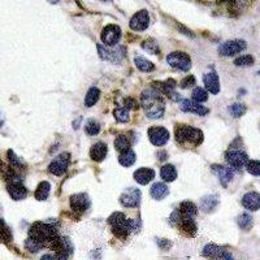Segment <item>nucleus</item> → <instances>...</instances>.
I'll list each match as a JSON object with an SVG mask.
<instances>
[{
    "label": "nucleus",
    "instance_id": "1",
    "mask_svg": "<svg viewBox=\"0 0 260 260\" xmlns=\"http://www.w3.org/2000/svg\"><path fill=\"white\" fill-rule=\"evenodd\" d=\"M141 103L144 112H146L148 117L160 119L163 116L166 104H164V99L162 98V95L159 91L152 90V88L144 90L141 96Z\"/></svg>",
    "mask_w": 260,
    "mask_h": 260
},
{
    "label": "nucleus",
    "instance_id": "2",
    "mask_svg": "<svg viewBox=\"0 0 260 260\" xmlns=\"http://www.w3.org/2000/svg\"><path fill=\"white\" fill-rule=\"evenodd\" d=\"M176 139L181 144L190 143L198 146L203 142V133L197 128L179 125V127L176 128Z\"/></svg>",
    "mask_w": 260,
    "mask_h": 260
},
{
    "label": "nucleus",
    "instance_id": "3",
    "mask_svg": "<svg viewBox=\"0 0 260 260\" xmlns=\"http://www.w3.org/2000/svg\"><path fill=\"white\" fill-rule=\"evenodd\" d=\"M108 224L111 225L112 228L113 234L119 238H124L127 237L128 234H130L129 232V221L128 218L125 217V215L121 214V212H115L109 216L108 218Z\"/></svg>",
    "mask_w": 260,
    "mask_h": 260
},
{
    "label": "nucleus",
    "instance_id": "4",
    "mask_svg": "<svg viewBox=\"0 0 260 260\" xmlns=\"http://www.w3.org/2000/svg\"><path fill=\"white\" fill-rule=\"evenodd\" d=\"M247 47L246 42L242 39H234V41H226L218 46V53L221 56H234L237 53L245 51Z\"/></svg>",
    "mask_w": 260,
    "mask_h": 260
},
{
    "label": "nucleus",
    "instance_id": "5",
    "mask_svg": "<svg viewBox=\"0 0 260 260\" xmlns=\"http://www.w3.org/2000/svg\"><path fill=\"white\" fill-rule=\"evenodd\" d=\"M167 61L171 67L176 68L178 71L187 72L191 68V60H190L189 55H186L185 52H179V51L169 53Z\"/></svg>",
    "mask_w": 260,
    "mask_h": 260
},
{
    "label": "nucleus",
    "instance_id": "6",
    "mask_svg": "<svg viewBox=\"0 0 260 260\" xmlns=\"http://www.w3.org/2000/svg\"><path fill=\"white\" fill-rule=\"evenodd\" d=\"M225 159L230 164V167L236 171H242L249 162V156L242 150H230V151L226 152Z\"/></svg>",
    "mask_w": 260,
    "mask_h": 260
},
{
    "label": "nucleus",
    "instance_id": "7",
    "mask_svg": "<svg viewBox=\"0 0 260 260\" xmlns=\"http://www.w3.org/2000/svg\"><path fill=\"white\" fill-rule=\"evenodd\" d=\"M141 190L135 189V187H130V189H127L121 194L120 202H121L124 207L135 208L141 203Z\"/></svg>",
    "mask_w": 260,
    "mask_h": 260
},
{
    "label": "nucleus",
    "instance_id": "8",
    "mask_svg": "<svg viewBox=\"0 0 260 260\" xmlns=\"http://www.w3.org/2000/svg\"><path fill=\"white\" fill-rule=\"evenodd\" d=\"M98 51L103 60H108L111 63L119 64L124 59V56H125L127 48L125 47H117V48L112 49L104 46H98Z\"/></svg>",
    "mask_w": 260,
    "mask_h": 260
},
{
    "label": "nucleus",
    "instance_id": "9",
    "mask_svg": "<svg viewBox=\"0 0 260 260\" xmlns=\"http://www.w3.org/2000/svg\"><path fill=\"white\" fill-rule=\"evenodd\" d=\"M120 37H121V29L117 25H108L103 29L100 38H102V42L106 46L113 47L119 43Z\"/></svg>",
    "mask_w": 260,
    "mask_h": 260
},
{
    "label": "nucleus",
    "instance_id": "10",
    "mask_svg": "<svg viewBox=\"0 0 260 260\" xmlns=\"http://www.w3.org/2000/svg\"><path fill=\"white\" fill-rule=\"evenodd\" d=\"M69 162H71V156H69V154L59 155V156H57V158L49 164L48 172L55 174V176H61V174H64V173L67 172Z\"/></svg>",
    "mask_w": 260,
    "mask_h": 260
},
{
    "label": "nucleus",
    "instance_id": "11",
    "mask_svg": "<svg viewBox=\"0 0 260 260\" xmlns=\"http://www.w3.org/2000/svg\"><path fill=\"white\" fill-rule=\"evenodd\" d=\"M148 138L154 146H164L169 139V131L166 128L162 127H154L151 129H148Z\"/></svg>",
    "mask_w": 260,
    "mask_h": 260
},
{
    "label": "nucleus",
    "instance_id": "12",
    "mask_svg": "<svg viewBox=\"0 0 260 260\" xmlns=\"http://www.w3.org/2000/svg\"><path fill=\"white\" fill-rule=\"evenodd\" d=\"M150 25V16L147 11H139L134 14L130 20V28L135 32H143Z\"/></svg>",
    "mask_w": 260,
    "mask_h": 260
},
{
    "label": "nucleus",
    "instance_id": "13",
    "mask_svg": "<svg viewBox=\"0 0 260 260\" xmlns=\"http://www.w3.org/2000/svg\"><path fill=\"white\" fill-rule=\"evenodd\" d=\"M202 254H203V257L214 258V259H233L232 254L228 253V250L217 246V245H207L203 249Z\"/></svg>",
    "mask_w": 260,
    "mask_h": 260
},
{
    "label": "nucleus",
    "instance_id": "14",
    "mask_svg": "<svg viewBox=\"0 0 260 260\" xmlns=\"http://www.w3.org/2000/svg\"><path fill=\"white\" fill-rule=\"evenodd\" d=\"M7 190L13 201H21L28 197V189L22 185V181L7 182Z\"/></svg>",
    "mask_w": 260,
    "mask_h": 260
},
{
    "label": "nucleus",
    "instance_id": "15",
    "mask_svg": "<svg viewBox=\"0 0 260 260\" xmlns=\"http://www.w3.org/2000/svg\"><path fill=\"white\" fill-rule=\"evenodd\" d=\"M71 207L74 212L82 214L90 207V199L86 194H76L71 197Z\"/></svg>",
    "mask_w": 260,
    "mask_h": 260
},
{
    "label": "nucleus",
    "instance_id": "16",
    "mask_svg": "<svg viewBox=\"0 0 260 260\" xmlns=\"http://www.w3.org/2000/svg\"><path fill=\"white\" fill-rule=\"evenodd\" d=\"M212 172L217 176L218 181L221 183L222 186L226 187L229 185V182L233 179V169L228 168L224 166H212Z\"/></svg>",
    "mask_w": 260,
    "mask_h": 260
},
{
    "label": "nucleus",
    "instance_id": "17",
    "mask_svg": "<svg viewBox=\"0 0 260 260\" xmlns=\"http://www.w3.org/2000/svg\"><path fill=\"white\" fill-rule=\"evenodd\" d=\"M243 207L249 211H258L260 208V194L257 191H250L242 198Z\"/></svg>",
    "mask_w": 260,
    "mask_h": 260
},
{
    "label": "nucleus",
    "instance_id": "18",
    "mask_svg": "<svg viewBox=\"0 0 260 260\" xmlns=\"http://www.w3.org/2000/svg\"><path fill=\"white\" fill-rule=\"evenodd\" d=\"M204 86L211 94H218L220 91V82H218V76L216 72H210L203 76Z\"/></svg>",
    "mask_w": 260,
    "mask_h": 260
},
{
    "label": "nucleus",
    "instance_id": "19",
    "mask_svg": "<svg viewBox=\"0 0 260 260\" xmlns=\"http://www.w3.org/2000/svg\"><path fill=\"white\" fill-rule=\"evenodd\" d=\"M181 109L183 112H193L195 115H199V116H204L208 113V108H206L202 104H198L195 102H191V100H182L181 102Z\"/></svg>",
    "mask_w": 260,
    "mask_h": 260
},
{
    "label": "nucleus",
    "instance_id": "20",
    "mask_svg": "<svg viewBox=\"0 0 260 260\" xmlns=\"http://www.w3.org/2000/svg\"><path fill=\"white\" fill-rule=\"evenodd\" d=\"M177 211H178L179 218H191V220H194V217L197 216L198 210L197 206L194 203H191V202H182Z\"/></svg>",
    "mask_w": 260,
    "mask_h": 260
},
{
    "label": "nucleus",
    "instance_id": "21",
    "mask_svg": "<svg viewBox=\"0 0 260 260\" xmlns=\"http://www.w3.org/2000/svg\"><path fill=\"white\" fill-rule=\"evenodd\" d=\"M155 177L154 169L151 168H141L137 169L134 172V179L137 181L139 185H147L150 181H152Z\"/></svg>",
    "mask_w": 260,
    "mask_h": 260
},
{
    "label": "nucleus",
    "instance_id": "22",
    "mask_svg": "<svg viewBox=\"0 0 260 260\" xmlns=\"http://www.w3.org/2000/svg\"><path fill=\"white\" fill-rule=\"evenodd\" d=\"M107 152H108L107 144L103 143V142H99V143H95L91 147V150H90V156H91V159L94 162H102L107 156Z\"/></svg>",
    "mask_w": 260,
    "mask_h": 260
},
{
    "label": "nucleus",
    "instance_id": "23",
    "mask_svg": "<svg viewBox=\"0 0 260 260\" xmlns=\"http://www.w3.org/2000/svg\"><path fill=\"white\" fill-rule=\"evenodd\" d=\"M150 194H151V197L154 199H156V201H162V199H164L169 194V189L166 183L156 182L151 186Z\"/></svg>",
    "mask_w": 260,
    "mask_h": 260
},
{
    "label": "nucleus",
    "instance_id": "24",
    "mask_svg": "<svg viewBox=\"0 0 260 260\" xmlns=\"http://www.w3.org/2000/svg\"><path fill=\"white\" fill-rule=\"evenodd\" d=\"M160 176H162V178L166 182H172L177 177L176 168L171 166V164H166V166H163L162 169H160Z\"/></svg>",
    "mask_w": 260,
    "mask_h": 260
},
{
    "label": "nucleus",
    "instance_id": "25",
    "mask_svg": "<svg viewBox=\"0 0 260 260\" xmlns=\"http://www.w3.org/2000/svg\"><path fill=\"white\" fill-rule=\"evenodd\" d=\"M49 191H51V185L47 181H43L38 185L36 190V199L38 201H46L49 195Z\"/></svg>",
    "mask_w": 260,
    "mask_h": 260
},
{
    "label": "nucleus",
    "instance_id": "26",
    "mask_svg": "<svg viewBox=\"0 0 260 260\" xmlns=\"http://www.w3.org/2000/svg\"><path fill=\"white\" fill-rule=\"evenodd\" d=\"M218 199L216 195H208V197H204L202 199V210L204 212H212L215 208L217 207Z\"/></svg>",
    "mask_w": 260,
    "mask_h": 260
},
{
    "label": "nucleus",
    "instance_id": "27",
    "mask_svg": "<svg viewBox=\"0 0 260 260\" xmlns=\"http://www.w3.org/2000/svg\"><path fill=\"white\" fill-rule=\"evenodd\" d=\"M119 162L123 167H130L133 166L134 162H135V154H134L133 150H127V151H123L121 155L119 156Z\"/></svg>",
    "mask_w": 260,
    "mask_h": 260
},
{
    "label": "nucleus",
    "instance_id": "28",
    "mask_svg": "<svg viewBox=\"0 0 260 260\" xmlns=\"http://www.w3.org/2000/svg\"><path fill=\"white\" fill-rule=\"evenodd\" d=\"M99 96H100V91H99V88L96 87H91L87 91V95H86V98H85V106L86 107H92L95 103L99 100Z\"/></svg>",
    "mask_w": 260,
    "mask_h": 260
},
{
    "label": "nucleus",
    "instance_id": "29",
    "mask_svg": "<svg viewBox=\"0 0 260 260\" xmlns=\"http://www.w3.org/2000/svg\"><path fill=\"white\" fill-rule=\"evenodd\" d=\"M134 63H135L138 69L142 72H151V71H154V68H155L154 64H152L151 61H148L147 59H144V57H141V56L135 57V59H134Z\"/></svg>",
    "mask_w": 260,
    "mask_h": 260
},
{
    "label": "nucleus",
    "instance_id": "30",
    "mask_svg": "<svg viewBox=\"0 0 260 260\" xmlns=\"http://www.w3.org/2000/svg\"><path fill=\"white\" fill-rule=\"evenodd\" d=\"M25 247H26L30 253H38V251H41L43 247L46 246H44L41 241H38V239L29 237V238L26 239V242H25Z\"/></svg>",
    "mask_w": 260,
    "mask_h": 260
},
{
    "label": "nucleus",
    "instance_id": "31",
    "mask_svg": "<svg viewBox=\"0 0 260 260\" xmlns=\"http://www.w3.org/2000/svg\"><path fill=\"white\" fill-rule=\"evenodd\" d=\"M238 225H239V228L243 229V230H250V229L253 228V225H254L253 216L249 214L241 215V216L238 217Z\"/></svg>",
    "mask_w": 260,
    "mask_h": 260
},
{
    "label": "nucleus",
    "instance_id": "32",
    "mask_svg": "<svg viewBox=\"0 0 260 260\" xmlns=\"http://www.w3.org/2000/svg\"><path fill=\"white\" fill-rule=\"evenodd\" d=\"M130 144H131L130 139L127 137V135H124V134L119 135V137L116 138V141H115V146H116V148L120 152L129 150Z\"/></svg>",
    "mask_w": 260,
    "mask_h": 260
},
{
    "label": "nucleus",
    "instance_id": "33",
    "mask_svg": "<svg viewBox=\"0 0 260 260\" xmlns=\"http://www.w3.org/2000/svg\"><path fill=\"white\" fill-rule=\"evenodd\" d=\"M228 111L233 117H241L246 113L247 108L242 103H234V104H232V106L229 107Z\"/></svg>",
    "mask_w": 260,
    "mask_h": 260
},
{
    "label": "nucleus",
    "instance_id": "34",
    "mask_svg": "<svg viewBox=\"0 0 260 260\" xmlns=\"http://www.w3.org/2000/svg\"><path fill=\"white\" fill-rule=\"evenodd\" d=\"M246 171L253 176L260 177V162L259 160H250L246 164Z\"/></svg>",
    "mask_w": 260,
    "mask_h": 260
},
{
    "label": "nucleus",
    "instance_id": "35",
    "mask_svg": "<svg viewBox=\"0 0 260 260\" xmlns=\"http://www.w3.org/2000/svg\"><path fill=\"white\" fill-rule=\"evenodd\" d=\"M207 99H208V94L203 87H197L193 91V100L194 102H198V103L206 102Z\"/></svg>",
    "mask_w": 260,
    "mask_h": 260
},
{
    "label": "nucleus",
    "instance_id": "36",
    "mask_svg": "<svg viewBox=\"0 0 260 260\" xmlns=\"http://www.w3.org/2000/svg\"><path fill=\"white\" fill-rule=\"evenodd\" d=\"M0 239L1 241H11L12 239V233L8 229V226L5 225V222L3 221V218H0Z\"/></svg>",
    "mask_w": 260,
    "mask_h": 260
},
{
    "label": "nucleus",
    "instance_id": "37",
    "mask_svg": "<svg viewBox=\"0 0 260 260\" xmlns=\"http://www.w3.org/2000/svg\"><path fill=\"white\" fill-rule=\"evenodd\" d=\"M85 130H86V133H87L88 135H96V134L100 131V125H99L98 123H95L94 120H88L87 123H86Z\"/></svg>",
    "mask_w": 260,
    "mask_h": 260
},
{
    "label": "nucleus",
    "instance_id": "38",
    "mask_svg": "<svg viewBox=\"0 0 260 260\" xmlns=\"http://www.w3.org/2000/svg\"><path fill=\"white\" fill-rule=\"evenodd\" d=\"M254 57L251 55H245V56H241L238 59L234 60V64L237 67H251L254 64Z\"/></svg>",
    "mask_w": 260,
    "mask_h": 260
},
{
    "label": "nucleus",
    "instance_id": "39",
    "mask_svg": "<svg viewBox=\"0 0 260 260\" xmlns=\"http://www.w3.org/2000/svg\"><path fill=\"white\" fill-rule=\"evenodd\" d=\"M115 117L120 123H128L130 119L129 111H128V108H117L115 111Z\"/></svg>",
    "mask_w": 260,
    "mask_h": 260
},
{
    "label": "nucleus",
    "instance_id": "40",
    "mask_svg": "<svg viewBox=\"0 0 260 260\" xmlns=\"http://www.w3.org/2000/svg\"><path fill=\"white\" fill-rule=\"evenodd\" d=\"M143 48L146 49V51H148L150 53H155V55H158V53L160 52L158 43L155 42V41H146V42L143 43Z\"/></svg>",
    "mask_w": 260,
    "mask_h": 260
},
{
    "label": "nucleus",
    "instance_id": "41",
    "mask_svg": "<svg viewBox=\"0 0 260 260\" xmlns=\"http://www.w3.org/2000/svg\"><path fill=\"white\" fill-rule=\"evenodd\" d=\"M194 85H195V77L194 76H187L186 78H183L181 81V87L182 88H189L194 86Z\"/></svg>",
    "mask_w": 260,
    "mask_h": 260
},
{
    "label": "nucleus",
    "instance_id": "42",
    "mask_svg": "<svg viewBox=\"0 0 260 260\" xmlns=\"http://www.w3.org/2000/svg\"><path fill=\"white\" fill-rule=\"evenodd\" d=\"M125 104H127V108L128 109H137L138 108V107H139V106H138V103L137 102H135V100H133V99H129V98H128L127 99V100H125Z\"/></svg>",
    "mask_w": 260,
    "mask_h": 260
},
{
    "label": "nucleus",
    "instance_id": "43",
    "mask_svg": "<svg viewBox=\"0 0 260 260\" xmlns=\"http://www.w3.org/2000/svg\"><path fill=\"white\" fill-rule=\"evenodd\" d=\"M103 1H109V0H103Z\"/></svg>",
    "mask_w": 260,
    "mask_h": 260
}]
</instances>
